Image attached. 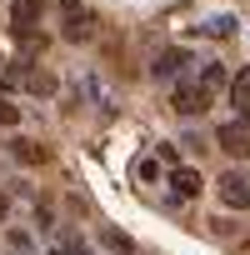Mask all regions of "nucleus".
<instances>
[{
  "instance_id": "6",
  "label": "nucleus",
  "mask_w": 250,
  "mask_h": 255,
  "mask_svg": "<svg viewBox=\"0 0 250 255\" xmlns=\"http://www.w3.org/2000/svg\"><path fill=\"white\" fill-rule=\"evenodd\" d=\"M45 0H10V25L15 30H40V20H45Z\"/></svg>"
},
{
  "instance_id": "15",
  "label": "nucleus",
  "mask_w": 250,
  "mask_h": 255,
  "mask_svg": "<svg viewBox=\"0 0 250 255\" xmlns=\"http://www.w3.org/2000/svg\"><path fill=\"white\" fill-rule=\"evenodd\" d=\"M105 245H110V250H120V255H130V250H135L130 240H125V235H120V230H105Z\"/></svg>"
},
{
  "instance_id": "8",
  "label": "nucleus",
  "mask_w": 250,
  "mask_h": 255,
  "mask_svg": "<svg viewBox=\"0 0 250 255\" xmlns=\"http://www.w3.org/2000/svg\"><path fill=\"white\" fill-rule=\"evenodd\" d=\"M170 190H175L180 200H195V195L205 190V180H200V170H190V165H180V170H170Z\"/></svg>"
},
{
  "instance_id": "14",
  "label": "nucleus",
  "mask_w": 250,
  "mask_h": 255,
  "mask_svg": "<svg viewBox=\"0 0 250 255\" xmlns=\"http://www.w3.org/2000/svg\"><path fill=\"white\" fill-rule=\"evenodd\" d=\"M135 180H140V185H150V180H160V165L140 155V160H135Z\"/></svg>"
},
{
  "instance_id": "7",
  "label": "nucleus",
  "mask_w": 250,
  "mask_h": 255,
  "mask_svg": "<svg viewBox=\"0 0 250 255\" xmlns=\"http://www.w3.org/2000/svg\"><path fill=\"white\" fill-rule=\"evenodd\" d=\"M185 65H190V55H185L180 45H170V50H160V55H155V65H150V75H155V80H175V75H180Z\"/></svg>"
},
{
  "instance_id": "2",
  "label": "nucleus",
  "mask_w": 250,
  "mask_h": 255,
  "mask_svg": "<svg viewBox=\"0 0 250 255\" xmlns=\"http://www.w3.org/2000/svg\"><path fill=\"white\" fill-rule=\"evenodd\" d=\"M60 25H65V40L70 45H85V40H95L100 15L85 5V0H60Z\"/></svg>"
},
{
  "instance_id": "12",
  "label": "nucleus",
  "mask_w": 250,
  "mask_h": 255,
  "mask_svg": "<svg viewBox=\"0 0 250 255\" xmlns=\"http://www.w3.org/2000/svg\"><path fill=\"white\" fill-rule=\"evenodd\" d=\"M0 125H5V130H15V125H20V105H15L10 95H0Z\"/></svg>"
},
{
  "instance_id": "13",
  "label": "nucleus",
  "mask_w": 250,
  "mask_h": 255,
  "mask_svg": "<svg viewBox=\"0 0 250 255\" xmlns=\"http://www.w3.org/2000/svg\"><path fill=\"white\" fill-rule=\"evenodd\" d=\"M15 40H20V50H30V55L45 50V35H40V30H15Z\"/></svg>"
},
{
  "instance_id": "9",
  "label": "nucleus",
  "mask_w": 250,
  "mask_h": 255,
  "mask_svg": "<svg viewBox=\"0 0 250 255\" xmlns=\"http://www.w3.org/2000/svg\"><path fill=\"white\" fill-rule=\"evenodd\" d=\"M10 155H15V160H25V165H45V160H50V150H45V145H35V140H10Z\"/></svg>"
},
{
  "instance_id": "4",
  "label": "nucleus",
  "mask_w": 250,
  "mask_h": 255,
  "mask_svg": "<svg viewBox=\"0 0 250 255\" xmlns=\"http://www.w3.org/2000/svg\"><path fill=\"white\" fill-rule=\"evenodd\" d=\"M215 190H220V205L225 210H250V175L245 170H225L215 180Z\"/></svg>"
},
{
  "instance_id": "16",
  "label": "nucleus",
  "mask_w": 250,
  "mask_h": 255,
  "mask_svg": "<svg viewBox=\"0 0 250 255\" xmlns=\"http://www.w3.org/2000/svg\"><path fill=\"white\" fill-rule=\"evenodd\" d=\"M5 215H10V195L0 190V225H5Z\"/></svg>"
},
{
  "instance_id": "17",
  "label": "nucleus",
  "mask_w": 250,
  "mask_h": 255,
  "mask_svg": "<svg viewBox=\"0 0 250 255\" xmlns=\"http://www.w3.org/2000/svg\"><path fill=\"white\" fill-rule=\"evenodd\" d=\"M5 85H10V80H5V70H0V90H5Z\"/></svg>"
},
{
  "instance_id": "11",
  "label": "nucleus",
  "mask_w": 250,
  "mask_h": 255,
  "mask_svg": "<svg viewBox=\"0 0 250 255\" xmlns=\"http://www.w3.org/2000/svg\"><path fill=\"white\" fill-rule=\"evenodd\" d=\"M5 250H10V255H35V245H30L25 230H10V235H5Z\"/></svg>"
},
{
  "instance_id": "5",
  "label": "nucleus",
  "mask_w": 250,
  "mask_h": 255,
  "mask_svg": "<svg viewBox=\"0 0 250 255\" xmlns=\"http://www.w3.org/2000/svg\"><path fill=\"white\" fill-rule=\"evenodd\" d=\"M215 140H220V150H225V155H240V160H250V120H245V115L225 120L220 130H215Z\"/></svg>"
},
{
  "instance_id": "3",
  "label": "nucleus",
  "mask_w": 250,
  "mask_h": 255,
  "mask_svg": "<svg viewBox=\"0 0 250 255\" xmlns=\"http://www.w3.org/2000/svg\"><path fill=\"white\" fill-rule=\"evenodd\" d=\"M5 80H20L30 95H45V100L60 90V75H55V70H45V65H30V60H15V65L5 70Z\"/></svg>"
},
{
  "instance_id": "1",
  "label": "nucleus",
  "mask_w": 250,
  "mask_h": 255,
  "mask_svg": "<svg viewBox=\"0 0 250 255\" xmlns=\"http://www.w3.org/2000/svg\"><path fill=\"white\" fill-rule=\"evenodd\" d=\"M220 90H225V65H200V75H190V80L175 85L170 105H175L180 115H205Z\"/></svg>"
},
{
  "instance_id": "10",
  "label": "nucleus",
  "mask_w": 250,
  "mask_h": 255,
  "mask_svg": "<svg viewBox=\"0 0 250 255\" xmlns=\"http://www.w3.org/2000/svg\"><path fill=\"white\" fill-rule=\"evenodd\" d=\"M230 100H235V110H240V115L250 120V65H245V70H240V75L230 80Z\"/></svg>"
}]
</instances>
